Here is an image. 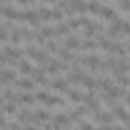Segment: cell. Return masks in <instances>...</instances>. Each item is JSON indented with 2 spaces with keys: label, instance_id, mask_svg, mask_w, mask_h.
Returning a JSON list of instances; mask_svg holds the SVG:
<instances>
[{
  "label": "cell",
  "instance_id": "obj_26",
  "mask_svg": "<svg viewBox=\"0 0 130 130\" xmlns=\"http://www.w3.org/2000/svg\"><path fill=\"white\" fill-rule=\"evenodd\" d=\"M8 124H6V118H4V114H0V128H6Z\"/></svg>",
  "mask_w": 130,
  "mask_h": 130
},
{
  "label": "cell",
  "instance_id": "obj_28",
  "mask_svg": "<svg viewBox=\"0 0 130 130\" xmlns=\"http://www.w3.org/2000/svg\"><path fill=\"white\" fill-rule=\"evenodd\" d=\"M24 130H39V128H35V126H26Z\"/></svg>",
  "mask_w": 130,
  "mask_h": 130
},
{
  "label": "cell",
  "instance_id": "obj_15",
  "mask_svg": "<svg viewBox=\"0 0 130 130\" xmlns=\"http://www.w3.org/2000/svg\"><path fill=\"white\" fill-rule=\"evenodd\" d=\"M43 39H49V37H55L53 35V26H49V24H45V26H41V32H39Z\"/></svg>",
  "mask_w": 130,
  "mask_h": 130
},
{
  "label": "cell",
  "instance_id": "obj_30",
  "mask_svg": "<svg viewBox=\"0 0 130 130\" xmlns=\"http://www.w3.org/2000/svg\"><path fill=\"white\" fill-rule=\"evenodd\" d=\"M0 53H2V51H0Z\"/></svg>",
  "mask_w": 130,
  "mask_h": 130
},
{
  "label": "cell",
  "instance_id": "obj_22",
  "mask_svg": "<svg viewBox=\"0 0 130 130\" xmlns=\"http://www.w3.org/2000/svg\"><path fill=\"white\" fill-rule=\"evenodd\" d=\"M2 112H4V114H14V112H16V106H14V104H4V106H2Z\"/></svg>",
  "mask_w": 130,
  "mask_h": 130
},
{
  "label": "cell",
  "instance_id": "obj_13",
  "mask_svg": "<svg viewBox=\"0 0 130 130\" xmlns=\"http://www.w3.org/2000/svg\"><path fill=\"white\" fill-rule=\"evenodd\" d=\"M79 49H85V51H89V49H98V43L91 41V39H87V41H81V43H79Z\"/></svg>",
  "mask_w": 130,
  "mask_h": 130
},
{
  "label": "cell",
  "instance_id": "obj_24",
  "mask_svg": "<svg viewBox=\"0 0 130 130\" xmlns=\"http://www.w3.org/2000/svg\"><path fill=\"white\" fill-rule=\"evenodd\" d=\"M79 130H95V128H93V124H89V122H83V124L79 126Z\"/></svg>",
  "mask_w": 130,
  "mask_h": 130
},
{
  "label": "cell",
  "instance_id": "obj_25",
  "mask_svg": "<svg viewBox=\"0 0 130 130\" xmlns=\"http://www.w3.org/2000/svg\"><path fill=\"white\" fill-rule=\"evenodd\" d=\"M6 128H8V130H22V128H20V124H8Z\"/></svg>",
  "mask_w": 130,
  "mask_h": 130
},
{
  "label": "cell",
  "instance_id": "obj_3",
  "mask_svg": "<svg viewBox=\"0 0 130 130\" xmlns=\"http://www.w3.org/2000/svg\"><path fill=\"white\" fill-rule=\"evenodd\" d=\"M114 118H118L120 122H122V126H126V122H128V110H126V106H118V108H114V114H112Z\"/></svg>",
  "mask_w": 130,
  "mask_h": 130
},
{
  "label": "cell",
  "instance_id": "obj_19",
  "mask_svg": "<svg viewBox=\"0 0 130 130\" xmlns=\"http://www.w3.org/2000/svg\"><path fill=\"white\" fill-rule=\"evenodd\" d=\"M47 51H51V53H55L57 51V41L55 39H49V41H45V45H43Z\"/></svg>",
  "mask_w": 130,
  "mask_h": 130
},
{
  "label": "cell",
  "instance_id": "obj_23",
  "mask_svg": "<svg viewBox=\"0 0 130 130\" xmlns=\"http://www.w3.org/2000/svg\"><path fill=\"white\" fill-rule=\"evenodd\" d=\"M100 6H102L100 2H89V4H87V10H91V12H100Z\"/></svg>",
  "mask_w": 130,
  "mask_h": 130
},
{
  "label": "cell",
  "instance_id": "obj_29",
  "mask_svg": "<svg viewBox=\"0 0 130 130\" xmlns=\"http://www.w3.org/2000/svg\"><path fill=\"white\" fill-rule=\"evenodd\" d=\"M2 106H4V98L0 95V108H2Z\"/></svg>",
  "mask_w": 130,
  "mask_h": 130
},
{
  "label": "cell",
  "instance_id": "obj_20",
  "mask_svg": "<svg viewBox=\"0 0 130 130\" xmlns=\"http://www.w3.org/2000/svg\"><path fill=\"white\" fill-rule=\"evenodd\" d=\"M61 124H71L65 114H57V116H55V126H61Z\"/></svg>",
  "mask_w": 130,
  "mask_h": 130
},
{
  "label": "cell",
  "instance_id": "obj_5",
  "mask_svg": "<svg viewBox=\"0 0 130 130\" xmlns=\"http://www.w3.org/2000/svg\"><path fill=\"white\" fill-rule=\"evenodd\" d=\"M51 87L55 89V91H69V81H65V79H61V77H57L53 83H51Z\"/></svg>",
  "mask_w": 130,
  "mask_h": 130
},
{
  "label": "cell",
  "instance_id": "obj_1",
  "mask_svg": "<svg viewBox=\"0 0 130 130\" xmlns=\"http://www.w3.org/2000/svg\"><path fill=\"white\" fill-rule=\"evenodd\" d=\"M20 20H26L32 26H39L41 20L37 18V10H20Z\"/></svg>",
  "mask_w": 130,
  "mask_h": 130
},
{
  "label": "cell",
  "instance_id": "obj_4",
  "mask_svg": "<svg viewBox=\"0 0 130 130\" xmlns=\"http://www.w3.org/2000/svg\"><path fill=\"white\" fill-rule=\"evenodd\" d=\"M95 120L102 126H106V124H112L114 122V116H112V112H95Z\"/></svg>",
  "mask_w": 130,
  "mask_h": 130
},
{
  "label": "cell",
  "instance_id": "obj_21",
  "mask_svg": "<svg viewBox=\"0 0 130 130\" xmlns=\"http://www.w3.org/2000/svg\"><path fill=\"white\" fill-rule=\"evenodd\" d=\"M10 32H12V35H10V41H12V43H20L22 37H20V32H18V28H12Z\"/></svg>",
  "mask_w": 130,
  "mask_h": 130
},
{
  "label": "cell",
  "instance_id": "obj_18",
  "mask_svg": "<svg viewBox=\"0 0 130 130\" xmlns=\"http://www.w3.org/2000/svg\"><path fill=\"white\" fill-rule=\"evenodd\" d=\"M49 116H51V114H49L47 110H37V116H35V118H37V122H47Z\"/></svg>",
  "mask_w": 130,
  "mask_h": 130
},
{
  "label": "cell",
  "instance_id": "obj_12",
  "mask_svg": "<svg viewBox=\"0 0 130 130\" xmlns=\"http://www.w3.org/2000/svg\"><path fill=\"white\" fill-rule=\"evenodd\" d=\"M18 71H20L22 75H30L32 67H30V63H28V61H20V63H18Z\"/></svg>",
  "mask_w": 130,
  "mask_h": 130
},
{
  "label": "cell",
  "instance_id": "obj_9",
  "mask_svg": "<svg viewBox=\"0 0 130 130\" xmlns=\"http://www.w3.org/2000/svg\"><path fill=\"white\" fill-rule=\"evenodd\" d=\"M16 75L14 71H8V69H0V83H8V81H14Z\"/></svg>",
  "mask_w": 130,
  "mask_h": 130
},
{
  "label": "cell",
  "instance_id": "obj_6",
  "mask_svg": "<svg viewBox=\"0 0 130 130\" xmlns=\"http://www.w3.org/2000/svg\"><path fill=\"white\" fill-rule=\"evenodd\" d=\"M18 122H20V124H28V122H37V118L32 116L30 110H22V112L18 114Z\"/></svg>",
  "mask_w": 130,
  "mask_h": 130
},
{
  "label": "cell",
  "instance_id": "obj_10",
  "mask_svg": "<svg viewBox=\"0 0 130 130\" xmlns=\"http://www.w3.org/2000/svg\"><path fill=\"white\" fill-rule=\"evenodd\" d=\"M53 35H69V26L65 20H61L57 26H53Z\"/></svg>",
  "mask_w": 130,
  "mask_h": 130
},
{
  "label": "cell",
  "instance_id": "obj_14",
  "mask_svg": "<svg viewBox=\"0 0 130 130\" xmlns=\"http://www.w3.org/2000/svg\"><path fill=\"white\" fill-rule=\"evenodd\" d=\"M49 98H51V93H47V91H37V95H35V100H39L45 106H49Z\"/></svg>",
  "mask_w": 130,
  "mask_h": 130
},
{
  "label": "cell",
  "instance_id": "obj_17",
  "mask_svg": "<svg viewBox=\"0 0 130 130\" xmlns=\"http://www.w3.org/2000/svg\"><path fill=\"white\" fill-rule=\"evenodd\" d=\"M18 102L20 104H26V106L28 104H35V95L32 93H22V95H18Z\"/></svg>",
  "mask_w": 130,
  "mask_h": 130
},
{
  "label": "cell",
  "instance_id": "obj_8",
  "mask_svg": "<svg viewBox=\"0 0 130 130\" xmlns=\"http://www.w3.org/2000/svg\"><path fill=\"white\" fill-rule=\"evenodd\" d=\"M14 83H16V87L26 89V91H30V89L35 87V81H30V79H26V77H22V79H14Z\"/></svg>",
  "mask_w": 130,
  "mask_h": 130
},
{
  "label": "cell",
  "instance_id": "obj_27",
  "mask_svg": "<svg viewBox=\"0 0 130 130\" xmlns=\"http://www.w3.org/2000/svg\"><path fill=\"white\" fill-rule=\"evenodd\" d=\"M4 39H6V32H4V28L0 26V41H4Z\"/></svg>",
  "mask_w": 130,
  "mask_h": 130
},
{
  "label": "cell",
  "instance_id": "obj_2",
  "mask_svg": "<svg viewBox=\"0 0 130 130\" xmlns=\"http://www.w3.org/2000/svg\"><path fill=\"white\" fill-rule=\"evenodd\" d=\"M26 55H28L30 59L39 61V63H47V55H45V51H39V49H35V47H28V49H26Z\"/></svg>",
  "mask_w": 130,
  "mask_h": 130
},
{
  "label": "cell",
  "instance_id": "obj_11",
  "mask_svg": "<svg viewBox=\"0 0 130 130\" xmlns=\"http://www.w3.org/2000/svg\"><path fill=\"white\" fill-rule=\"evenodd\" d=\"M69 8H73L77 12H85L87 10V4L85 2H79V0H73V2H69Z\"/></svg>",
  "mask_w": 130,
  "mask_h": 130
},
{
  "label": "cell",
  "instance_id": "obj_16",
  "mask_svg": "<svg viewBox=\"0 0 130 130\" xmlns=\"http://www.w3.org/2000/svg\"><path fill=\"white\" fill-rule=\"evenodd\" d=\"M67 93H69V98H71L73 102H83V95H85V93H81V91H77V89H69Z\"/></svg>",
  "mask_w": 130,
  "mask_h": 130
},
{
  "label": "cell",
  "instance_id": "obj_7",
  "mask_svg": "<svg viewBox=\"0 0 130 130\" xmlns=\"http://www.w3.org/2000/svg\"><path fill=\"white\" fill-rule=\"evenodd\" d=\"M79 43H81V41H79L77 37H67V39H65V43H63V49H65V51L77 49V47H79Z\"/></svg>",
  "mask_w": 130,
  "mask_h": 130
}]
</instances>
